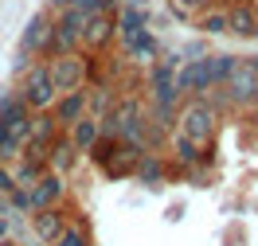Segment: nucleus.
<instances>
[{"instance_id":"33","label":"nucleus","mask_w":258,"mask_h":246,"mask_svg":"<svg viewBox=\"0 0 258 246\" xmlns=\"http://www.w3.org/2000/svg\"><path fill=\"white\" fill-rule=\"evenodd\" d=\"M246 63H250V66H254V74H258V55H250V59H246Z\"/></svg>"},{"instance_id":"24","label":"nucleus","mask_w":258,"mask_h":246,"mask_svg":"<svg viewBox=\"0 0 258 246\" xmlns=\"http://www.w3.org/2000/svg\"><path fill=\"white\" fill-rule=\"evenodd\" d=\"M55 24H59V28H67V32H75V35H79V39H82V28H86V16H82L79 8H63Z\"/></svg>"},{"instance_id":"1","label":"nucleus","mask_w":258,"mask_h":246,"mask_svg":"<svg viewBox=\"0 0 258 246\" xmlns=\"http://www.w3.org/2000/svg\"><path fill=\"white\" fill-rule=\"evenodd\" d=\"M16 98L28 106V114H51V106H55V98H59V90H55V82H51L47 63H32L28 70H24Z\"/></svg>"},{"instance_id":"22","label":"nucleus","mask_w":258,"mask_h":246,"mask_svg":"<svg viewBox=\"0 0 258 246\" xmlns=\"http://www.w3.org/2000/svg\"><path fill=\"white\" fill-rule=\"evenodd\" d=\"M200 32L208 35H227V12L223 8H208V12H204V16H200Z\"/></svg>"},{"instance_id":"6","label":"nucleus","mask_w":258,"mask_h":246,"mask_svg":"<svg viewBox=\"0 0 258 246\" xmlns=\"http://www.w3.org/2000/svg\"><path fill=\"white\" fill-rule=\"evenodd\" d=\"M113 24H117L113 35L121 39V47H129V43L149 28V8H129V4H121V8L113 12Z\"/></svg>"},{"instance_id":"34","label":"nucleus","mask_w":258,"mask_h":246,"mask_svg":"<svg viewBox=\"0 0 258 246\" xmlns=\"http://www.w3.org/2000/svg\"><path fill=\"white\" fill-rule=\"evenodd\" d=\"M0 246H20V242H12V238H0Z\"/></svg>"},{"instance_id":"3","label":"nucleus","mask_w":258,"mask_h":246,"mask_svg":"<svg viewBox=\"0 0 258 246\" xmlns=\"http://www.w3.org/2000/svg\"><path fill=\"white\" fill-rule=\"evenodd\" d=\"M223 94H227V102L239 106V110L258 106V74H254V66L246 63V59H239V66L231 70V78L223 82Z\"/></svg>"},{"instance_id":"10","label":"nucleus","mask_w":258,"mask_h":246,"mask_svg":"<svg viewBox=\"0 0 258 246\" xmlns=\"http://www.w3.org/2000/svg\"><path fill=\"white\" fill-rule=\"evenodd\" d=\"M172 66H164V63H153L149 66V102H172L176 106L180 94L172 90Z\"/></svg>"},{"instance_id":"30","label":"nucleus","mask_w":258,"mask_h":246,"mask_svg":"<svg viewBox=\"0 0 258 246\" xmlns=\"http://www.w3.org/2000/svg\"><path fill=\"white\" fill-rule=\"evenodd\" d=\"M0 238H8V219L0 215Z\"/></svg>"},{"instance_id":"16","label":"nucleus","mask_w":258,"mask_h":246,"mask_svg":"<svg viewBox=\"0 0 258 246\" xmlns=\"http://www.w3.org/2000/svg\"><path fill=\"white\" fill-rule=\"evenodd\" d=\"M227 32L239 35V39H250V35H258V24H254L250 4H235V8L227 12Z\"/></svg>"},{"instance_id":"8","label":"nucleus","mask_w":258,"mask_h":246,"mask_svg":"<svg viewBox=\"0 0 258 246\" xmlns=\"http://www.w3.org/2000/svg\"><path fill=\"white\" fill-rule=\"evenodd\" d=\"M82 47V39L75 32H67V28H59L55 20L47 24V35H43V47H39V55H43V63L47 59H59V55H75V51Z\"/></svg>"},{"instance_id":"11","label":"nucleus","mask_w":258,"mask_h":246,"mask_svg":"<svg viewBox=\"0 0 258 246\" xmlns=\"http://www.w3.org/2000/svg\"><path fill=\"white\" fill-rule=\"evenodd\" d=\"M172 152H176L180 168H204V164L211 160L208 145H196V141H188L184 133H172Z\"/></svg>"},{"instance_id":"20","label":"nucleus","mask_w":258,"mask_h":246,"mask_svg":"<svg viewBox=\"0 0 258 246\" xmlns=\"http://www.w3.org/2000/svg\"><path fill=\"white\" fill-rule=\"evenodd\" d=\"M51 246H90V234H86V223H79V219L71 223V219H67V227L59 230V238H55Z\"/></svg>"},{"instance_id":"31","label":"nucleus","mask_w":258,"mask_h":246,"mask_svg":"<svg viewBox=\"0 0 258 246\" xmlns=\"http://www.w3.org/2000/svg\"><path fill=\"white\" fill-rule=\"evenodd\" d=\"M250 4V12H254V24H258V0H246Z\"/></svg>"},{"instance_id":"32","label":"nucleus","mask_w":258,"mask_h":246,"mask_svg":"<svg viewBox=\"0 0 258 246\" xmlns=\"http://www.w3.org/2000/svg\"><path fill=\"white\" fill-rule=\"evenodd\" d=\"M129 8H145V0H125Z\"/></svg>"},{"instance_id":"2","label":"nucleus","mask_w":258,"mask_h":246,"mask_svg":"<svg viewBox=\"0 0 258 246\" xmlns=\"http://www.w3.org/2000/svg\"><path fill=\"white\" fill-rule=\"evenodd\" d=\"M176 133H184L196 145H211V133H215V110L204 98H192L184 110L176 114Z\"/></svg>"},{"instance_id":"17","label":"nucleus","mask_w":258,"mask_h":246,"mask_svg":"<svg viewBox=\"0 0 258 246\" xmlns=\"http://www.w3.org/2000/svg\"><path fill=\"white\" fill-rule=\"evenodd\" d=\"M43 35H47V16H43V12H35V16L28 20V28L20 32V47L32 51V55H39V47H43Z\"/></svg>"},{"instance_id":"26","label":"nucleus","mask_w":258,"mask_h":246,"mask_svg":"<svg viewBox=\"0 0 258 246\" xmlns=\"http://www.w3.org/2000/svg\"><path fill=\"white\" fill-rule=\"evenodd\" d=\"M168 8H176V12H200V8H208V0H168Z\"/></svg>"},{"instance_id":"18","label":"nucleus","mask_w":258,"mask_h":246,"mask_svg":"<svg viewBox=\"0 0 258 246\" xmlns=\"http://www.w3.org/2000/svg\"><path fill=\"white\" fill-rule=\"evenodd\" d=\"M75 156H79L75 145H71L67 137H55V141H51V152H47V168L51 172H67V168L75 164Z\"/></svg>"},{"instance_id":"12","label":"nucleus","mask_w":258,"mask_h":246,"mask_svg":"<svg viewBox=\"0 0 258 246\" xmlns=\"http://www.w3.org/2000/svg\"><path fill=\"white\" fill-rule=\"evenodd\" d=\"M32 227H35V234H39L43 242H55V238H59V230L67 227V211H63V207H43V211H32Z\"/></svg>"},{"instance_id":"5","label":"nucleus","mask_w":258,"mask_h":246,"mask_svg":"<svg viewBox=\"0 0 258 246\" xmlns=\"http://www.w3.org/2000/svg\"><path fill=\"white\" fill-rule=\"evenodd\" d=\"M24 192H28V199H32V211L59 207V199L67 196V180H63V172H51V168H43V172H39V180H35L32 188H24Z\"/></svg>"},{"instance_id":"7","label":"nucleus","mask_w":258,"mask_h":246,"mask_svg":"<svg viewBox=\"0 0 258 246\" xmlns=\"http://www.w3.org/2000/svg\"><path fill=\"white\" fill-rule=\"evenodd\" d=\"M113 12H94V16H86V28H82V47L90 51H106L113 43Z\"/></svg>"},{"instance_id":"19","label":"nucleus","mask_w":258,"mask_h":246,"mask_svg":"<svg viewBox=\"0 0 258 246\" xmlns=\"http://www.w3.org/2000/svg\"><path fill=\"white\" fill-rule=\"evenodd\" d=\"M110 110H113L110 86H94V90H86V114H90V117H106Z\"/></svg>"},{"instance_id":"23","label":"nucleus","mask_w":258,"mask_h":246,"mask_svg":"<svg viewBox=\"0 0 258 246\" xmlns=\"http://www.w3.org/2000/svg\"><path fill=\"white\" fill-rule=\"evenodd\" d=\"M235 66H239V55H211V78H215V86H223Z\"/></svg>"},{"instance_id":"29","label":"nucleus","mask_w":258,"mask_h":246,"mask_svg":"<svg viewBox=\"0 0 258 246\" xmlns=\"http://www.w3.org/2000/svg\"><path fill=\"white\" fill-rule=\"evenodd\" d=\"M51 12H63V8H71V0H47Z\"/></svg>"},{"instance_id":"14","label":"nucleus","mask_w":258,"mask_h":246,"mask_svg":"<svg viewBox=\"0 0 258 246\" xmlns=\"http://www.w3.org/2000/svg\"><path fill=\"white\" fill-rule=\"evenodd\" d=\"M164 172H168V168H164V160L157 156V152H141L137 164H133V176L145 184V188H161V184H164Z\"/></svg>"},{"instance_id":"4","label":"nucleus","mask_w":258,"mask_h":246,"mask_svg":"<svg viewBox=\"0 0 258 246\" xmlns=\"http://www.w3.org/2000/svg\"><path fill=\"white\" fill-rule=\"evenodd\" d=\"M47 70H51V82L59 94H71V90H82L86 86V59L79 51L75 55H59V59H47Z\"/></svg>"},{"instance_id":"35","label":"nucleus","mask_w":258,"mask_h":246,"mask_svg":"<svg viewBox=\"0 0 258 246\" xmlns=\"http://www.w3.org/2000/svg\"><path fill=\"white\" fill-rule=\"evenodd\" d=\"M4 98H8V90H4V86H0V106H4Z\"/></svg>"},{"instance_id":"27","label":"nucleus","mask_w":258,"mask_h":246,"mask_svg":"<svg viewBox=\"0 0 258 246\" xmlns=\"http://www.w3.org/2000/svg\"><path fill=\"white\" fill-rule=\"evenodd\" d=\"M28 66H32V51H24V47H16V59H12V70H28Z\"/></svg>"},{"instance_id":"9","label":"nucleus","mask_w":258,"mask_h":246,"mask_svg":"<svg viewBox=\"0 0 258 246\" xmlns=\"http://www.w3.org/2000/svg\"><path fill=\"white\" fill-rule=\"evenodd\" d=\"M82 114H86V86H82V90H71V94H59L55 106H51V121L63 125V129H71Z\"/></svg>"},{"instance_id":"25","label":"nucleus","mask_w":258,"mask_h":246,"mask_svg":"<svg viewBox=\"0 0 258 246\" xmlns=\"http://www.w3.org/2000/svg\"><path fill=\"white\" fill-rule=\"evenodd\" d=\"M8 207H16V211H32L28 192H24V188H12V192H8Z\"/></svg>"},{"instance_id":"28","label":"nucleus","mask_w":258,"mask_h":246,"mask_svg":"<svg viewBox=\"0 0 258 246\" xmlns=\"http://www.w3.org/2000/svg\"><path fill=\"white\" fill-rule=\"evenodd\" d=\"M12 188H16V180H12V172H8L4 164H0V196H8Z\"/></svg>"},{"instance_id":"36","label":"nucleus","mask_w":258,"mask_h":246,"mask_svg":"<svg viewBox=\"0 0 258 246\" xmlns=\"http://www.w3.org/2000/svg\"><path fill=\"white\" fill-rule=\"evenodd\" d=\"M4 207H8V203H4V199H0V211H4Z\"/></svg>"},{"instance_id":"13","label":"nucleus","mask_w":258,"mask_h":246,"mask_svg":"<svg viewBox=\"0 0 258 246\" xmlns=\"http://www.w3.org/2000/svg\"><path fill=\"white\" fill-rule=\"evenodd\" d=\"M98 137H102V133H98V117H90V114H82L79 121L67 129V141L75 145V152H90Z\"/></svg>"},{"instance_id":"15","label":"nucleus","mask_w":258,"mask_h":246,"mask_svg":"<svg viewBox=\"0 0 258 246\" xmlns=\"http://www.w3.org/2000/svg\"><path fill=\"white\" fill-rule=\"evenodd\" d=\"M125 55L133 59V63H141V66H153V63H157V55H161V43H157V35L145 28V32L125 47Z\"/></svg>"},{"instance_id":"21","label":"nucleus","mask_w":258,"mask_h":246,"mask_svg":"<svg viewBox=\"0 0 258 246\" xmlns=\"http://www.w3.org/2000/svg\"><path fill=\"white\" fill-rule=\"evenodd\" d=\"M47 164H39V160H28V156H20L16 164V172H12V180H16V188H32L35 180H39V172H43Z\"/></svg>"}]
</instances>
